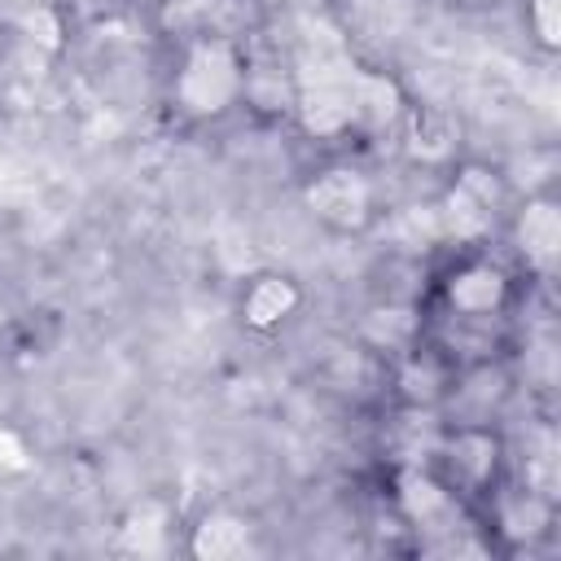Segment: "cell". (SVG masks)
Here are the masks:
<instances>
[{"mask_svg":"<svg viewBox=\"0 0 561 561\" xmlns=\"http://www.w3.org/2000/svg\"><path fill=\"white\" fill-rule=\"evenodd\" d=\"M245 96V44L188 39L171 44L167 105L184 123H224Z\"/></svg>","mask_w":561,"mask_h":561,"instance_id":"obj_1","label":"cell"},{"mask_svg":"<svg viewBox=\"0 0 561 561\" xmlns=\"http://www.w3.org/2000/svg\"><path fill=\"white\" fill-rule=\"evenodd\" d=\"M425 469L469 508H478L513 469L508 434L500 430V421H443L425 456Z\"/></svg>","mask_w":561,"mask_h":561,"instance_id":"obj_2","label":"cell"},{"mask_svg":"<svg viewBox=\"0 0 561 561\" xmlns=\"http://www.w3.org/2000/svg\"><path fill=\"white\" fill-rule=\"evenodd\" d=\"M302 206L333 237H364L390 215L381 180L364 162H351V158L311 167L302 180Z\"/></svg>","mask_w":561,"mask_h":561,"instance_id":"obj_3","label":"cell"},{"mask_svg":"<svg viewBox=\"0 0 561 561\" xmlns=\"http://www.w3.org/2000/svg\"><path fill=\"white\" fill-rule=\"evenodd\" d=\"M153 22L167 44L228 39L245 44L267 26L263 0H153Z\"/></svg>","mask_w":561,"mask_h":561,"instance_id":"obj_4","label":"cell"},{"mask_svg":"<svg viewBox=\"0 0 561 561\" xmlns=\"http://www.w3.org/2000/svg\"><path fill=\"white\" fill-rule=\"evenodd\" d=\"M504 254L517 263V272L526 276V285H548L557 272V254H561V206L552 193H526L513 202L508 219H504Z\"/></svg>","mask_w":561,"mask_h":561,"instance_id":"obj_5","label":"cell"},{"mask_svg":"<svg viewBox=\"0 0 561 561\" xmlns=\"http://www.w3.org/2000/svg\"><path fill=\"white\" fill-rule=\"evenodd\" d=\"M298 307H302V289L285 272H259L237 294V316L254 333H276L280 324L298 316Z\"/></svg>","mask_w":561,"mask_h":561,"instance_id":"obj_6","label":"cell"},{"mask_svg":"<svg viewBox=\"0 0 561 561\" xmlns=\"http://www.w3.org/2000/svg\"><path fill=\"white\" fill-rule=\"evenodd\" d=\"M250 535H254V526L245 517L210 513V517H202V526H193V552H202V557H232V552L250 548Z\"/></svg>","mask_w":561,"mask_h":561,"instance_id":"obj_7","label":"cell"},{"mask_svg":"<svg viewBox=\"0 0 561 561\" xmlns=\"http://www.w3.org/2000/svg\"><path fill=\"white\" fill-rule=\"evenodd\" d=\"M522 4V26H526V39L552 57L561 48V0H517Z\"/></svg>","mask_w":561,"mask_h":561,"instance_id":"obj_8","label":"cell"},{"mask_svg":"<svg viewBox=\"0 0 561 561\" xmlns=\"http://www.w3.org/2000/svg\"><path fill=\"white\" fill-rule=\"evenodd\" d=\"M451 4H456V9H473V13H478V9H500V4H508V0H451Z\"/></svg>","mask_w":561,"mask_h":561,"instance_id":"obj_9","label":"cell"},{"mask_svg":"<svg viewBox=\"0 0 561 561\" xmlns=\"http://www.w3.org/2000/svg\"><path fill=\"white\" fill-rule=\"evenodd\" d=\"M9 329H13V311H9V302L0 298V346H4V337H9Z\"/></svg>","mask_w":561,"mask_h":561,"instance_id":"obj_10","label":"cell"}]
</instances>
